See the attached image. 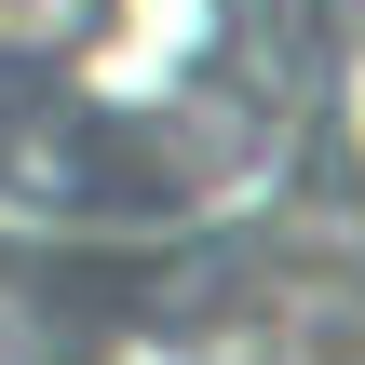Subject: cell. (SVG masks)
Instances as JSON below:
<instances>
[{"label":"cell","instance_id":"obj_1","mask_svg":"<svg viewBox=\"0 0 365 365\" xmlns=\"http://www.w3.org/2000/svg\"><path fill=\"white\" fill-rule=\"evenodd\" d=\"M312 203L298 0H0V230L203 244Z\"/></svg>","mask_w":365,"mask_h":365},{"label":"cell","instance_id":"obj_2","mask_svg":"<svg viewBox=\"0 0 365 365\" xmlns=\"http://www.w3.org/2000/svg\"><path fill=\"white\" fill-rule=\"evenodd\" d=\"M0 365H365V230L257 217L203 244H14Z\"/></svg>","mask_w":365,"mask_h":365},{"label":"cell","instance_id":"obj_3","mask_svg":"<svg viewBox=\"0 0 365 365\" xmlns=\"http://www.w3.org/2000/svg\"><path fill=\"white\" fill-rule=\"evenodd\" d=\"M312 14V217L365 230V0H298Z\"/></svg>","mask_w":365,"mask_h":365}]
</instances>
